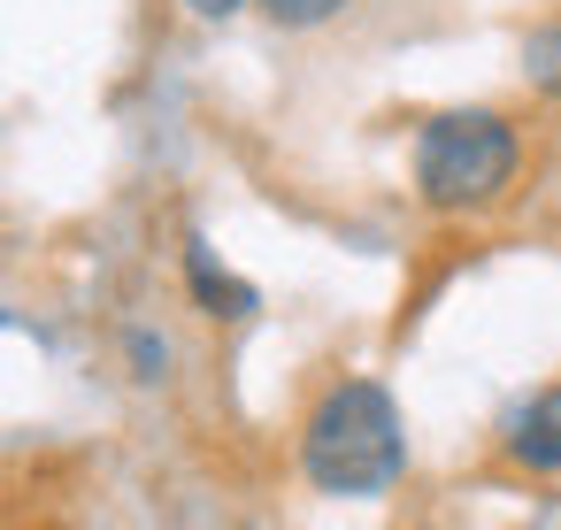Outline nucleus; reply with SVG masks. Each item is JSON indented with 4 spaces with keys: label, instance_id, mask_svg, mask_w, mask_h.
Segmentation results:
<instances>
[{
    "label": "nucleus",
    "instance_id": "obj_6",
    "mask_svg": "<svg viewBox=\"0 0 561 530\" xmlns=\"http://www.w3.org/2000/svg\"><path fill=\"white\" fill-rule=\"evenodd\" d=\"M354 0H262V16L277 24V32H316V24H331V16H346Z\"/></svg>",
    "mask_w": 561,
    "mask_h": 530
},
{
    "label": "nucleus",
    "instance_id": "obj_3",
    "mask_svg": "<svg viewBox=\"0 0 561 530\" xmlns=\"http://www.w3.org/2000/svg\"><path fill=\"white\" fill-rule=\"evenodd\" d=\"M500 453L530 476H553L561 469V384H538L507 423H500Z\"/></svg>",
    "mask_w": 561,
    "mask_h": 530
},
{
    "label": "nucleus",
    "instance_id": "obj_5",
    "mask_svg": "<svg viewBox=\"0 0 561 530\" xmlns=\"http://www.w3.org/2000/svg\"><path fill=\"white\" fill-rule=\"evenodd\" d=\"M523 78H530V93L561 101V16H553V24H538V32L523 39Z\"/></svg>",
    "mask_w": 561,
    "mask_h": 530
},
{
    "label": "nucleus",
    "instance_id": "obj_2",
    "mask_svg": "<svg viewBox=\"0 0 561 530\" xmlns=\"http://www.w3.org/2000/svg\"><path fill=\"white\" fill-rule=\"evenodd\" d=\"M523 170V139L500 108H438L415 131V200L431 216H484L507 200Z\"/></svg>",
    "mask_w": 561,
    "mask_h": 530
},
{
    "label": "nucleus",
    "instance_id": "obj_1",
    "mask_svg": "<svg viewBox=\"0 0 561 530\" xmlns=\"http://www.w3.org/2000/svg\"><path fill=\"white\" fill-rule=\"evenodd\" d=\"M408 469L400 407L377 377H339L300 423V476L331 499H377Z\"/></svg>",
    "mask_w": 561,
    "mask_h": 530
},
{
    "label": "nucleus",
    "instance_id": "obj_4",
    "mask_svg": "<svg viewBox=\"0 0 561 530\" xmlns=\"http://www.w3.org/2000/svg\"><path fill=\"white\" fill-rule=\"evenodd\" d=\"M185 285H193L201 315H216V323L254 315V285H247V277H231V269L208 254V239H185Z\"/></svg>",
    "mask_w": 561,
    "mask_h": 530
},
{
    "label": "nucleus",
    "instance_id": "obj_7",
    "mask_svg": "<svg viewBox=\"0 0 561 530\" xmlns=\"http://www.w3.org/2000/svg\"><path fill=\"white\" fill-rule=\"evenodd\" d=\"M124 346H131V377H139V384H162V377H170V346H162L154 331H131Z\"/></svg>",
    "mask_w": 561,
    "mask_h": 530
},
{
    "label": "nucleus",
    "instance_id": "obj_8",
    "mask_svg": "<svg viewBox=\"0 0 561 530\" xmlns=\"http://www.w3.org/2000/svg\"><path fill=\"white\" fill-rule=\"evenodd\" d=\"M185 9H193L201 24H231V16L247 9V0H185Z\"/></svg>",
    "mask_w": 561,
    "mask_h": 530
}]
</instances>
